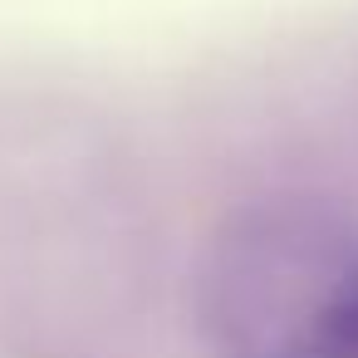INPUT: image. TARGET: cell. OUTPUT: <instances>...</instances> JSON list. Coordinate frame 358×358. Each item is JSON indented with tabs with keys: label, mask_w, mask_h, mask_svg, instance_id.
Here are the masks:
<instances>
[{
	"label": "cell",
	"mask_w": 358,
	"mask_h": 358,
	"mask_svg": "<svg viewBox=\"0 0 358 358\" xmlns=\"http://www.w3.org/2000/svg\"><path fill=\"white\" fill-rule=\"evenodd\" d=\"M221 358H358V226L304 196L231 216L201 265Z\"/></svg>",
	"instance_id": "obj_1"
}]
</instances>
